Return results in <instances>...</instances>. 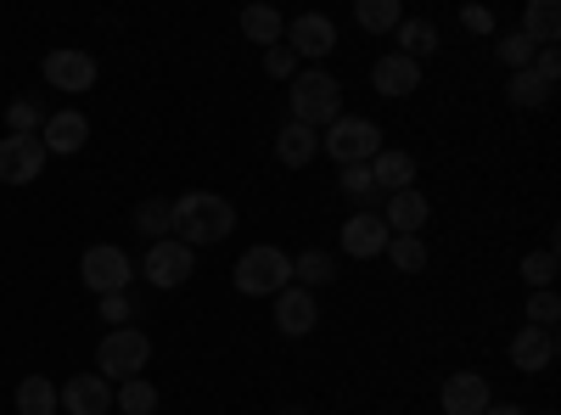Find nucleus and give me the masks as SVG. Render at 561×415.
Instances as JSON below:
<instances>
[{
    "mask_svg": "<svg viewBox=\"0 0 561 415\" xmlns=\"http://www.w3.org/2000/svg\"><path fill=\"white\" fill-rule=\"evenodd\" d=\"M147 359H152V337L147 332H135V326H118V332H107L102 337V348H96V377L102 382H135L140 371H147Z\"/></svg>",
    "mask_w": 561,
    "mask_h": 415,
    "instance_id": "4",
    "label": "nucleus"
},
{
    "mask_svg": "<svg viewBox=\"0 0 561 415\" xmlns=\"http://www.w3.org/2000/svg\"><path fill=\"white\" fill-rule=\"evenodd\" d=\"M287 51L304 62H320V57H332L337 51V23L332 18H320V12H304V18H293L287 23Z\"/></svg>",
    "mask_w": 561,
    "mask_h": 415,
    "instance_id": "8",
    "label": "nucleus"
},
{
    "mask_svg": "<svg viewBox=\"0 0 561 415\" xmlns=\"http://www.w3.org/2000/svg\"><path fill=\"white\" fill-rule=\"evenodd\" d=\"M320 152V129H304V124H287L275 135V158L287 163V169H309Z\"/></svg>",
    "mask_w": 561,
    "mask_h": 415,
    "instance_id": "20",
    "label": "nucleus"
},
{
    "mask_svg": "<svg viewBox=\"0 0 561 415\" xmlns=\"http://www.w3.org/2000/svg\"><path fill=\"white\" fill-rule=\"evenodd\" d=\"M343 192H348L354 203H377V197H382L377 180H370V163H348V169H343Z\"/></svg>",
    "mask_w": 561,
    "mask_h": 415,
    "instance_id": "32",
    "label": "nucleus"
},
{
    "mask_svg": "<svg viewBox=\"0 0 561 415\" xmlns=\"http://www.w3.org/2000/svg\"><path fill=\"white\" fill-rule=\"evenodd\" d=\"M332 118H343V84L325 73V68H304L293 79V124L325 129Z\"/></svg>",
    "mask_w": 561,
    "mask_h": 415,
    "instance_id": "2",
    "label": "nucleus"
},
{
    "mask_svg": "<svg viewBox=\"0 0 561 415\" xmlns=\"http://www.w3.org/2000/svg\"><path fill=\"white\" fill-rule=\"evenodd\" d=\"M90 141V124H84V113L79 107H68V113H51L45 118V129H39V147H45V158H68V152H79Z\"/></svg>",
    "mask_w": 561,
    "mask_h": 415,
    "instance_id": "15",
    "label": "nucleus"
},
{
    "mask_svg": "<svg viewBox=\"0 0 561 415\" xmlns=\"http://www.w3.org/2000/svg\"><path fill=\"white\" fill-rule=\"evenodd\" d=\"M135 230H140V237H152V242H169L174 237V203L169 197H147L135 208Z\"/></svg>",
    "mask_w": 561,
    "mask_h": 415,
    "instance_id": "24",
    "label": "nucleus"
},
{
    "mask_svg": "<svg viewBox=\"0 0 561 415\" xmlns=\"http://www.w3.org/2000/svg\"><path fill=\"white\" fill-rule=\"evenodd\" d=\"M483 415H528V410H517V404H489Z\"/></svg>",
    "mask_w": 561,
    "mask_h": 415,
    "instance_id": "39",
    "label": "nucleus"
},
{
    "mask_svg": "<svg viewBox=\"0 0 561 415\" xmlns=\"http://www.w3.org/2000/svg\"><path fill=\"white\" fill-rule=\"evenodd\" d=\"M45 84L68 90V96H84V90L96 84V57L79 51V45H62V51L45 57Z\"/></svg>",
    "mask_w": 561,
    "mask_h": 415,
    "instance_id": "9",
    "label": "nucleus"
},
{
    "mask_svg": "<svg viewBox=\"0 0 561 415\" xmlns=\"http://www.w3.org/2000/svg\"><path fill=\"white\" fill-rule=\"evenodd\" d=\"M192 269H197V253L185 247V242H152V253H147V281L158 287V292H174V287H185L192 281Z\"/></svg>",
    "mask_w": 561,
    "mask_h": 415,
    "instance_id": "7",
    "label": "nucleus"
},
{
    "mask_svg": "<svg viewBox=\"0 0 561 415\" xmlns=\"http://www.w3.org/2000/svg\"><path fill=\"white\" fill-rule=\"evenodd\" d=\"M264 73L270 79H298V57L287 51V45H270V51H264Z\"/></svg>",
    "mask_w": 561,
    "mask_h": 415,
    "instance_id": "36",
    "label": "nucleus"
},
{
    "mask_svg": "<svg viewBox=\"0 0 561 415\" xmlns=\"http://www.w3.org/2000/svg\"><path fill=\"white\" fill-rule=\"evenodd\" d=\"M460 23L472 28V34H494V12H489V7H466V12H460Z\"/></svg>",
    "mask_w": 561,
    "mask_h": 415,
    "instance_id": "38",
    "label": "nucleus"
},
{
    "mask_svg": "<svg viewBox=\"0 0 561 415\" xmlns=\"http://www.w3.org/2000/svg\"><path fill=\"white\" fill-rule=\"evenodd\" d=\"M343 253H348V258H382V253H388V224H382V214H370V208L348 214V224H343Z\"/></svg>",
    "mask_w": 561,
    "mask_h": 415,
    "instance_id": "12",
    "label": "nucleus"
},
{
    "mask_svg": "<svg viewBox=\"0 0 561 415\" xmlns=\"http://www.w3.org/2000/svg\"><path fill=\"white\" fill-rule=\"evenodd\" d=\"M18 415H57V388L45 377H23L18 382Z\"/></svg>",
    "mask_w": 561,
    "mask_h": 415,
    "instance_id": "28",
    "label": "nucleus"
},
{
    "mask_svg": "<svg viewBox=\"0 0 561 415\" xmlns=\"http://www.w3.org/2000/svg\"><path fill=\"white\" fill-rule=\"evenodd\" d=\"M7 124H12V135H34V129H45V107L34 96H23L7 107Z\"/></svg>",
    "mask_w": 561,
    "mask_h": 415,
    "instance_id": "34",
    "label": "nucleus"
},
{
    "mask_svg": "<svg viewBox=\"0 0 561 415\" xmlns=\"http://www.w3.org/2000/svg\"><path fill=\"white\" fill-rule=\"evenodd\" d=\"M314 320H320L314 292H304V287L275 292V332H280V337H309V332H314Z\"/></svg>",
    "mask_w": 561,
    "mask_h": 415,
    "instance_id": "14",
    "label": "nucleus"
},
{
    "mask_svg": "<svg viewBox=\"0 0 561 415\" xmlns=\"http://www.w3.org/2000/svg\"><path fill=\"white\" fill-rule=\"evenodd\" d=\"M102 320H107V326L118 332L124 320H129V298H124V292H107V298H102Z\"/></svg>",
    "mask_w": 561,
    "mask_h": 415,
    "instance_id": "37",
    "label": "nucleus"
},
{
    "mask_svg": "<svg viewBox=\"0 0 561 415\" xmlns=\"http://www.w3.org/2000/svg\"><path fill=\"white\" fill-rule=\"evenodd\" d=\"M129 275H135V264H129V253L124 247H113V242H96L84 258H79V281L96 292V298H107V292H124L129 287Z\"/></svg>",
    "mask_w": 561,
    "mask_h": 415,
    "instance_id": "6",
    "label": "nucleus"
},
{
    "mask_svg": "<svg viewBox=\"0 0 561 415\" xmlns=\"http://www.w3.org/2000/svg\"><path fill=\"white\" fill-rule=\"evenodd\" d=\"M438 404H444V415H483V410L494 404L489 377H478V371H455V377H444Z\"/></svg>",
    "mask_w": 561,
    "mask_h": 415,
    "instance_id": "11",
    "label": "nucleus"
},
{
    "mask_svg": "<svg viewBox=\"0 0 561 415\" xmlns=\"http://www.w3.org/2000/svg\"><path fill=\"white\" fill-rule=\"evenodd\" d=\"M556 320H561V298H556V287L534 292V298H528V326H545V332H556Z\"/></svg>",
    "mask_w": 561,
    "mask_h": 415,
    "instance_id": "33",
    "label": "nucleus"
},
{
    "mask_svg": "<svg viewBox=\"0 0 561 415\" xmlns=\"http://www.w3.org/2000/svg\"><path fill=\"white\" fill-rule=\"evenodd\" d=\"M523 281H528L534 292L556 287V247H539V253H528V258H523Z\"/></svg>",
    "mask_w": 561,
    "mask_h": 415,
    "instance_id": "31",
    "label": "nucleus"
},
{
    "mask_svg": "<svg viewBox=\"0 0 561 415\" xmlns=\"http://www.w3.org/2000/svg\"><path fill=\"white\" fill-rule=\"evenodd\" d=\"M230 230H237V208H230V197H214V192L174 197V242H185L192 253L225 242Z\"/></svg>",
    "mask_w": 561,
    "mask_h": 415,
    "instance_id": "1",
    "label": "nucleus"
},
{
    "mask_svg": "<svg viewBox=\"0 0 561 415\" xmlns=\"http://www.w3.org/2000/svg\"><path fill=\"white\" fill-rule=\"evenodd\" d=\"M57 410H68V415H107L113 410V382H102L96 371L73 377L68 388H57Z\"/></svg>",
    "mask_w": 561,
    "mask_h": 415,
    "instance_id": "13",
    "label": "nucleus"
},
{
    "mask_svg": "<svg viewBox=\"0 0 561 415\" xmlns=\"http://www.w3.org/2000/svg\"><path fill=\"white\" fill-rule=\"evenodd\" d=\"M354 23H359L365 34H393V28L404 23V7H399V0H359Z\"/></svg>",
    "mask_w": 561,
    "mask_h": 415,
    "instance_id": "25",
    "label": "nucleus"
},
{
    "mask_svg": "<svg viewBox=\"0 0 561 415\" xmlns=\"http://www.w3.org/2000/svg\"><path fill=\"white\" fill-rule=\"evenodd\" d=\"M382 147H388V141H382V129L370 124V118H354V113L332 118V124H325V135H320V152H332L337 169H348V163H370Z\"/></svg>",
    "mask_w": 561,
    "mask_h": 415,
    "instance_id": "5",
    "label": "nucleus"
},
{
    "mask_svg": "<svg viewBox=\"0 0 561 415\" xmlns=\"http://www.w3.org/2000/svg\"><path fill=\"white\" fill-rule=\"evenodd\" d=\"M370 180H377V192H382V197L410 192V186H415V158L399 152V147H382L377 158H370Z\"/></svg>",
    "mask_w": 561,
    "mask_h": 415,
    "instance_id": "18",
    "label": "nucleus"
},
{
    "mask_svg": "<svg viewBox=\"0 0 561 415\" xmlns=\"http://www.w3.org/2000/svg\"><path fill=\"white\" fill-rule=\"evenodd\" d=\"M325 281H337V258H332V253L309 247V253H298V258H293V287L314 292V287H325Z\"/></svg>",
    "mask_w": 561,
    "mask_h": 415,
    "instance_id": "23",
    "label": "nucleus"
},
{
    "mask_svg": "<svg viewBox=\"0 0 561 415\" xmlns=\"http://www.w3.org/2000/svg\"><path fill=\"white\" fill-rule=\"evenodd\" d=\"M550 359H556V332H545V326H523L517 337H511V365H517V371L539 377Z\"/></svg>",
    "mask_w": 561,
    "mask_h": 415,
    "instance_id": "17",
    "label": "nucleus"
},
{
    "mask_svg": "<svg viewBox=\"0 0 561 415\" xmlns=\"http://www.w3.org/2000/svg\"><path fill=\"white\" fill-rule=\"evenodd\" d=\"M494 51H500V62H505V68H511V73H523V68H528V62H534V51H539V45H528V39H523V34H505V39H500V45H494Z\"/></svg>",
    "mask_w": 561,
    "mask_h": 415,
    "instance_id": "35",
    "label": "nucleus"
},
{
    "mask_svg": "<svg viewBox=\"0 0 561 415\" xmlns=\"http://www.w3.org/2000/svg\"><path fill=\"white\" fill-rule=\"evenodd\" d=\"M388 258H393V269L415 275V269H427V242L421 237H388Z\"/></svg>",
    "mask_w": 561,
    "mask_h": 415,
    "instance_id": "30",
    "label": "nucleus"
},
{
    "mask_svg": "<svg viewBox=\"0 0 561 415\" xmlns=\"http://www.w3.org/2000/svg\"><path fill=\"white\" fill-rule=\"evenodd\" d=\"M242 34H248L253 45H280L287 23H280V12H275V7H248V12H242Z\"/></svg>",
    "mask_w": 561,
    "mask_h": 415,
    "instance_id": "26",
    "label": "nucleus"
},
{
    "mask_svg": "<svg viewBox=\"0 0 561 415\" xmlns=\"http://www.w3.org/2000/svg\"><path fill=\"white\" fill-rule=\"evenodd\" d=\"M39 169H45L39 135H7L0 141V180L7 186H28V180H39Z\"/></svg>",
    "mask_w": 561,
    "mask_h": 415,
    "instance_id": "10",
    "label": "nucleus"
},
{
    "mask_svg": "<svg viewBox=\"0 0 561 415\" xmlns=\"http://www.w3.org/2000/svg\"><path fill=\"white\" fill-rule=\"evenodd\" d=\"M505 96H511V107H545V102H550V84H545V79H534V73L523 68V73H511Z\"/></svg>",
    "mask_w": 561,
    "mask_h": 415,
    "instance_id": "29",
    "label": "nucleus"
},
{
    "mask_svg": "<svg viewBox=\"0 0 561 415\" xmlns=\"http://www.w3.org/2000/svg\"><path fill=\"white\" fill-rule=\"evenodd\" d=\"M237 292H248V298H275V292H287L293 287V253H280V247H248L242 258H237Z\"/></svg>",
    "mask_w": 561,
    "mask_h": 415,
    "instance_id": "3",
    "label": "nucleus"
},
{
    "mask_svg": "<svg viewBox=\"0 0 561 415\" xmlns=\"http://www.w3.org/2000/svg\"><path fill=\"white\" fill-rule=\"evenodd\" d=\"M427 197H421L415 186L410 192H393L388 197V214H382V224H388V237H421V224H427Z\"/></svg>",
    "mask_w": 561,
    "mask_h": 415,
    "instance_id": "19",
    "label": "nucleus"
},
{
    "mask_svg": "<svg viewBox=\"0 0 561 415\" xmlns=\"http://www.w3.org/2000/svg\"><path fill=\"white\" fill-rule=\"evenodd\" d=\"M393 34H399V57H410V62L438 57V23H427V18H404Z\"/></svg>",
    "mask_w": 561,
    "mask_h": 415,
    "instance_id": "21",
    "label": "nucleus"
},
{
    "mask_svg": "<svg viewBox=\"0 0 561 415\" xmlns=\"http://www.w3.org/2000/svg\"><path fill=\"white\" fill-rule=\"evenodd\" d=\"M517 34H523L528 45H556V39H561V12H556V0H528Z\"/></svg>",
    "mask_w": 561,
    "mask_h": 415,
    "instance_id": "22",
    "label": "nucleus"
},
{
    "mask_svg": "<svg viewBox=\"0 0 561 415\" xmlns=\"http://www.w3.org/2000/svg\"><path fill=\"white\" fill-rule=\"evenodd\" d=\"M113 410H124V415H152V410H158V388H152L147 377L118 382V388H113Z\"/></svg>",
    "mask_w": 561,
    "mask_h": 415,
    "instance_id": "27",
    "label": "nucleus"
},
{
    "mask_svg": "<svg viewBox=\"0 0 561 415\" xmlns=\"http://www.w3.org/2000/svg\"><path fill=\"white\" fill-rule=\"evenodd\" d=\"M415 84H421V62H410V57H399V51L377 57V68H370V90H377V96H388V102L410 96Z\"/></svg>",
    "mask_w": 561,
    "mask_h": 415,
    "instance_id": "16",
    "label": "nucleus"
}]
</instances>
